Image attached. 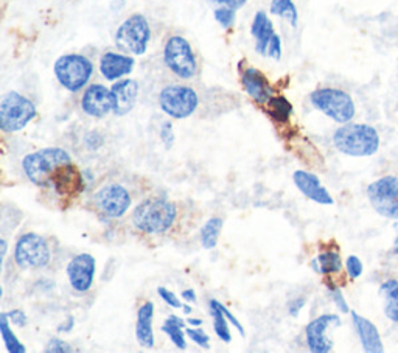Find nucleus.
<instances>
[{"label": "nucleus", "instance_id": "f257e3e1", "mask_svg": "<svg viewBox=\"0 0 398 353\" xmlns=\"http://www.w3.org/2000/svg\"><path fill=\"white\" fill-rule=\"evenodd\" d=\"M177 218L175 202L167 198H148L137 204L132 212V224L144 233H165Z\"/></svg>", "mask_w": 398, "mask_h": 353}, {"label": "nucleus", "instance_id": "f03ea898", "mask_svg": "<svg viewBox=\"0 0 398 353\" xmlns=\"http://www.w3.org/2000/svg\"><path fill=\"white\" fill-rule=\"evenodd\" d=\"M333 144L342 154L352 158H369L380 148L377 129L364 123H344L334 131Z\"/></svg>", "mask_w": 398, "mask_h": 353}, {"label": "nucleus", "instance_id": "7ed1b4c3", "mask_svg": "<svg viewBox=\"0 0 398 353\" xmlns=\"http://www.w3.org/2000/svg\"><path fill=\"white\" fill-rule=\"evenodd\" d=\"M70 162H72V158L66 150L59 146H50L27 154L22 159V170L35 185L52 187V180L57 171Z\"/></svg>", "mask_w": 398, "mask_h": 353}, {"label": "nucleus", "instance_id": "20e7f679", "mask_svg": "<svg viewBox=\"0 0 398 353\" xmlns=\"http://www.w3.org/2000/svg\"><path fill=\"white\" fill-rule=\"evenodd\" d=\"M36 115V105L19 92H8L0 101V129L5 134L22 131Z\"/></svg>", "mask_w": 398, "mask_h": 353}, {"label": "nucleus", "instance_id": "39448f33", "mask_svg": "<svg viewBox=\"0 0 398 353\" xmlns=\"http://www.w3.org/2000/svg\"><path fill=\"white\" fill-rule=\"evenodd\" d=\"M310 101L319 112L325 114L329 119L341 125L352 122L356 112L353 98L341 89H316L310 93Z\"/></svg>", "mask_w": 398, "mask_h": 353}, {"label": "nucleus", "instance_id": "423d86ee", "mask_svg": "<svg viewBox=\"0 0 398 353\" xmlns=\"http://www.w3.org/2000/svg\"><path fill=\"white\" fill-rule=\"evenodd\" d=\"M54 76L62 88L76 93L84 89L93 75V64L83 54H64L54 62Z\"/></svg>", "mask_w": 398, "mask_h": 353}, {"label": "nucleus", "instance_id": "0eeeda50", "mask_svg": "<svg viewBox=\"0 0 398 353\" xmlns=\"http://www.w3.org/2000/svg\"><path fill=\"white\" fill-rule=\"evenodd\" d=\"M151 41V28L142 14H132L115 31V45L123 53L142 57Z\"/></svg>", "mask_w": 398, "mask_h": 353}, {"label": "nucleus", "instance_id": "6e6552de", "mask_svg": "<svg viewBox=\"0 0 398 353\" xmlns=\"http://www.w3.org/2000/svg\"><path fill=\"white\" fill-rule=\"evenodd\" d=\"M52 260V250L42 235L27 232L16 241L14 262L21 270H42Z\"/></svg>", "mask_w": 398, "mask_h": 353}, {"label": "nucleus", "instance_id": "1a4fd4ad", "mask_svg": "<svg viewBox=\"0 0 398 353\" xmlns=\"http://www.w3.org/2000/svg\"><path fill=\"white\" fill-rule=\"evenodd\" d=\"M163 62H165L170 72L181 80H192L198 72V61L190 42L179 35L168 37V41L165 42Z\"/></svg>", "mask_w": 398, "mask_h": 353}, {"label": "nucleus", "instance_id": "9d476101", "mask_svg": "<svg viewBox=\"0 0 398 353\" xmlns=\"http://www.w3.org/2000/svg\"><path fill=\"white\" fill-rule=\"evenodd\" d=\"M198 93L189 86L170 84L159 92V106L162 112H165L175 120H182L193 115L198 109Z\"/></svg>", "mask_w": 398, "mask_h": 353}, {"label": "nucleus", "instance_id": "9b49d317", "mask_svg": "<svg viewBox=\"0 0 398 353\" xmlns=\"http://www.w3.org/2000/svg\"><path fill=\"white\" fill-rule=\"evenodd\" d=\"M132 204L131 193L122 184H106L92 196V206L101 216L109 219L122 218Z\"/></svg>", "mask_w": 398, "mask_h": 353}, {"label": "nucleus", "instance_id": "f8f14e48", "mask_svg": "<svg viewBox=\"0 0 398 353\" xmlns=\"http://www.w3.org/2000/svg\"><path fill=\"white\" fill-rule=\"evenodd\" d=\"M368 198L377 214L389 219H398V178H380L368 187Z\"/></svg>", "mask_w": 398, "mask_h": 353}, {"label": "nucleus", "instance_id": "ddd939ff", "mask_svg": "<svg viewBox=\"0 0 398 353\" xmlns=\"http://www.w3.org/2000/svg\"><path fill=\"white\" fill-rule=\"evenodd\" d=\"M95 268L97 262L93 255L83 253L75 255L72 260L67 265V277L69 284L76 293H88L93 285V279H95Z\"/></svg>", "mask_w": 398, "mask_h": 353}, {"label": "nucleus", "instance_id": "4468645a", "mask_svg": "<svg viewBox=\"0 0 398 353\" xmlns=\"http://www.w3.org/2000/svg\"><path fill=\"white\" fill-rule=\"evenodd\" d=\"M81 109L93 119H103L107 114L114 112L112 91L103 84H90L83 92Z\"/></svg>", "mask_w": 398, "mask_h": 353}, {"label": "nucleus", "instance_id": "2eb2a0df", "mask_svg": "<svg viewBox=\"0 0 398 353\" xmlns=\"http://www.w3.org/2000/svg\"><path fill=\"white\" fill-rule=\"evenodd\" d=\"M330 325H341V319L336 315H321L313 319L305 328V341L311 352L329 353L333 350V342L327 336Z\"/></svg>", "mask_w": 398, "mask_h": 353}, {"label": "nucleus", "instance_id": "dca6fc26", "mask_svg": "<svg viewBox=\"0 0 398 353\" xmlns=\"http://www.w3.org/2000/svg\"><path fill=\"white\" fill-rule=\"evenodd\" d=\"M241 72V86L246 93L251 97L255 103L267 105L268 101L274 97V88H272L268 78L264 76L259 69L247 67Z\"/></svg>", "mask_w": 398, "mask_h": 353}, {"label": "nucleus", "instance_id": "f3484780", "mask_svg": "<svg viewBox=\"0 0 398 353\" xmlns=\"http://www.w3.org/2000/svg\"><path fill=\"white\" fill-rule=\"evenodd\" d=\"M293 180L295 187L299 188V192L302 195H305L308 199L315 201L317 204H322V206H332L334 202L329 190L322 185L321 179H319L315 173H310V171L305 170H298L294 171Z\"/></svg>", "mask_w": 398, "mask_h": 353}, {"label": "nucleus", "instance_id": "a211bd4d", "mask_svg": "<svg viewBox=\"0 0 398 353\" xmlns=\"http://www.w3.org/2000/svg\"><path fill=\"white\" fill-rule=\"evenodd\" d=\"M136 59L127 53L107 52L100 59V72L107 81H119L134 70Z\"/></svg>", "mask_w": 398, "mask_h": 353}, {"label": "nucleus", "instance_id": "6ab92c4d", "mask_svg": "<svg viewBox=\"0 0 398 353\" xmlns=\"http://www.w3.org/2000/svg\"><path fill=\"white\" fill-rule=\"evenodd\" d=\"M111 91L114 96V114L117 117L129 114L137 103L139 83L131 78H123L112 84Z\"/></svg>", "mask_w": 398, "mask_h": 353}, {"label": "nucleus", "instance_id": "aec40b11", "mask_svg": "<svg viewBox=\"0 0 398 353\" xmlns=\"http://www.w3.org/2000/svg\"><path fill=\"white\" fill-rule=\"evenodd\" d=\"M52 187L61 196H76L80 195L84 188L83 175L78 171L76 166H74V162L66 163V166L61 167L57 171V175L53 176Z\"/></svg>", "mask_w": 398, "mask_h": 353}, {"label": "nucleus", "instance_id": "412c9836", "mask_svg": "<svg viewBox=\"0 0 398 353\" xmlns=\"http://www.w3.org/2000/svg\"><path fill=\"white\" fill-rule=\"evenodd\" d=\"M352 319L355 330L358 333V338H360L364 352L368 353H381L383 349V341H381V336L378 328L373 325L369 319H365L363 316L358 315V313L352 311Z\"/></svg>", "mask_w": 398, "mask_h": 353}, {"label": "nucleus", "instance_id": "4be33fe9", "mask_svg": "<svg viewBox=\"0 0 398 353\" xmlns=\"http://www.w3.org/2000/svg\"><path fill=\"white\" fill-rule=\"evenodd\" d=\"M251 35L255 37V52L262 57H268V47L272 36L276 35L274 25L264 11H257L252 21Z\"/></svg>", "mask_w": 398, "mask_h": 353}, {"label": "nucleus", "instance_id": "5701e85b", "mask_svg": "<svg viewBox=\"0 0 398 353\" xmlns=\"http://www.w3.org/2000/svg\"><path fill=\"white\" fill-rule=\"evenodd\" d=\"M153 318H154V303L151 301H148L137 310V323H136V338L137 342L144 349L154 347Z\"/></svg>", "mask_w": 398, "mask_h": 353}, {"label": "nucleus", "instance_id": "b1692460", "mask_svg": "<svg viewBox=\"0 0 398 353\" xmlns=\"http://www.w3.org/2000/svg\"><path fill=\"white\" fill-rule=\"evenodd\" d=\"M380 293L385 301V313L389 320L398 324V280L389 279L381 284Z\"/></svg>", "mask_w": 398, "mask_h": 353}, {"label": "nucleus", "instance_id": "393cba45", "mask_svg": "<svg viewBox=\"0 0 398 353\" xmlns=\"http://www.w3.org/2000/svg\"><path fill=\"white\" fill-rule=\"evenodd\" d=\"M162 332L168 336L170 341L173 342L179 350L187 349L185 320H182L179 316L170 315L165 323H163V325H162Z\"/></svg>", "mask_w": 398, "mask_h": 353}, {"label": "nucleus", "instance_id": "a878e982", "mask_svg": "<svg viewBox=\"0 0 398 353\" xmlns=\"http://www.w3.org/2000/svg\"><path fill=\"white\" fill-rule=\"evenodd\" d=\"M223 227H224V219L223 218L213 216V218L207 219L206 224L201 227V232H199L202 248H204V249L216 248Z\"/></svg>", "mask_w": 398, "mask_h": 353}, {"label": "nucleus", "instance_id": "bb28decb", "mask_svg": "<svg viewBox=\"0 0 398 353\" xmlns=\"http://www.w3.org/2000/svg\"><path fill=\"white\" fill-rule=\"evenodd\" d=\"M311 268L319 274H336L342 270L341 255L336 250H325L311 262Z\"/></svg>", "mask_w": 398, "mask_h": 353}, {"label": "nucleus", "instance_id": "cd10ccee", "mask_svg": "<svg viewBox=\"0 0 398 353\" xmlns=\"http://www.w3.org/2000/svg\"><path fill=\"white\" fill-rule=\"evenodd\" d=\"M267 112L269 117L277 123H288L290 117L293 114V105L288 101L286 97L282 96H274L268 103H267Z\"/></svg>", "mask_w": 398, "mask_h": 353}, {"label": "nucleus", "instance_id": "c85d7f7f", "mask_svg": "<svg viewBox=\"0 0 398 353\" xmlns=\"http://www.w3.org/2000/svg\"><path fill=\"white\" fill-rule=\"evenodd\" d=\"M209 307H210V316H212V323H213V332L221 341L230 342L232 335L229 330V320H228V318H226L223 310L218 307L216 299L210 301Z\"/></svg>", "mask_w": 398, "mask_h": 353}, {"label": "nucleus", "instance_id": "c756f323", "mask_svg": "<svg viewBox=\"0 0 398 353\" xmlns=\"http://www.w3.org/2000/svg\"><path fill=\"white\" fill-rule=\"evenodd\" d=\"M10 324L11 323L10 319H8L6 313H2V315H0V333H2L6 350L10 353H25L27 352L25 346H23V344L18 340V336L14 335Z\"/></svg>", "mask_w": 398, "mask_h": 353}, {"label": "nucleus", "instance_id": "7c9ffc66", "mask_svg": "<svg viewBox=\"0 0 398 353\" xmlns=\"http://www.w3.org/2000/svg\"><path fill=\"white\" fill-rule=\"evenodd\" d=\"M269 11H271V14L286 19L293 27H298L299 11H298V8H295L293 0H271Z\"/></svg>", "mask_w": 398, "mask_h": 353}, {"label": "nucleus", "instance_id": "2f4dec72", "mask_svg": "<svg viewBox=\"0 0 398 353\" xmlns=\"http://www.w3.org/2000/svg\"><path fill=\"white\" fill-rule=\"evenodd\" d=\"M235 11L237 10H233V8H229V6H220L213 11V16H215L216 22L220 23L223 28H230V27H233V23H235V19H237Z\"/></svg>", "mask_w": 398, "mask_h": 353}, {"label": "nucleus", "instance_id": "473e14b6", "mask_svg": "<svg viewBox=\"0 0 398 353\" xmlns=\"http://www.w3.org/2000/svg\"><path fill=\"white\" fill-rule=\"evenodd\" d=\"M185 333L189 338L202 349H210V336L201 330L199 327H185Z\"/></svg>", "mask_w": 398, "mask_h": 353}, {"label": "nucleus", "instance_id": "72a5a7b5", "mask_svg": "<svg viewBox=\"0 0 398 353\" xmlns=\"http://www.w3.org/2000/svg\"><path fill=\"white\" fill-rule=\"evenodd\" d=\"M327 288H329V294L332 297V301L334 302V305L342 311V313H349L350 308H349V303L346 302V297L342 296V291H341V288L336 287L333 284V282H329L327 284Z\"/></svg>", "mask_w": 398, "mask_h": 353}, {"label": "nucleus", "instance_id": "f704fd0d", "mask_svg": "<svg viewBox=\"0 0 398 353\" xmlns=\"http://www.w3.org/2000/svg\"><path fill=\"white\" fill-rule=\"evenodd\" d=\"M346 270L349 272V276L352 279H358L363 274V262L356 255H350L346 260Z\"/></svg>", "mask_w": 398, "mask_h": 353}, {"label": "nucleus", "instance_id": "c9c22d12", "mask_svg": "<svg viewBox=\"0 0 398 353\" xmlns=\"http://www.w3.org/2000/svg\"><path fill=\"white\" fill-rule=\"evenodd\" d=\"M158 294L162 297L163 302H165L167 305H170L171 308H182V302L179 301V297L173 291H170L168 288L159 287L158 288Z\"/></svg>", "mask_w": 398, "mask_h": 353}, {"label": "nucleus", "instance_id": "e433bc0d", "mask_svg": "<svg viewBox=\"0 0 398 353\" xmlns=\"http://www.w3.org/2000/svg\"><path fill=\"white\" fill-rule=\"evenodd\" d=\"M47 353H70L74 352V347L69 346V342L62 341L59 338H52L45 347Z\"/></svg>", "mask_w": 398, "mask_h": 353}, {"label": "nucleus", "instance_id": "4c0bfd02", "mask_svg": "<svg viewBox=\"0 0 398 353\" xmlns=\"http://www.w3.org/2000/svg\"><path fill=\"white\" fill-rule=\"evenodd\" d=\"M160 140L162 144L165 145L167 150H170L175 144V131H173V123L165 122L160 128Z\"/></svg>", "mask_w": 398, "mask_h": 353}, {"label": "nucleus", "instance_id": "58836bf2", "mask_svg": "<svg viewBox=\"0 0 398 353\" xmlns=\"http://www.w3.org/2000/svg\"><path fill=\"white\" fill-rule=\"evenodd\" d=\"M268 57L272 58V59H276V61H279L280 58H282V41H280V36L277 33L272 36L271 42H269Z\"/></svg>", "mask_w": 398, "mask_h": 353}, {"label": "nucleus", "instance_id": "ea45409f", "mask_svg": "<svg viewBox=\"0 0 398 353\" xmlns=\"http://www.w3.org/2000/svg\"><path fill=\"white\" fill-rule=\"evenodd\" d=\"M6 315H8V319H10V323L13 325H18V327L27 325V315H25V311H23V310L16 308V310L8 311Z\"/></svg>", "mask_w": 398, "mask_h": 353}, {"label": "nucleus", "instance_id": "a19ab883", "mask_svg": "<svg viewBox=\"0 0 398 353\" xmlns=\"http://www.w3.org/2000/svg\"><path fill=\"white\" fill-rule=\"evenodd\" d=\"M216 303H218V307H220V308L223 310V313L226 315V318H228L229 323H230L233 327L237 328V330L240 332V335H241V336H245V327L241 325V323H240V320H238L235 316H233V313H232L228 307H226V305H223L221 302H218V301H216Z\"/></svg>", "mask_w": 398, "mask_h": 353}, {"label": "nucleus", "instance_id": "79ce46f5", "mask_svg": "<svg viewBox=\"0 0 398 353\" xmlns=\"http://www.w3.org/2000/svg\"><path fill=\"white\" fill-rule=\"evenodd\" d=\"M305 303H307L305 297H295V299L288 302V313H290V316L298 318L300 310L305 307Z\"/></svg>", "mask_w": 398, "mask_h": 353}, {"label": "nucleus", "instance_id": "37998d69", "mask_svg": "<svg viewBox=\"0 0 398 353\" xmlns=\"http://www.w3.org/2000/svg\"><path fill=\"white\" fill-rule=\"evenodd\" d=\"M209 2L220 4L221 6H229V8H233V10H240L241 6H245L247 0H209Z\"/></svg>", "mask_w": 398, "mask_h": 353}, {"label": "nucleus", "instance_id": "c03bdc74", "mask_svg": "<svg viewBox=\"0 0 398 353\" xmlns=\"http://www.w3.org/2000/svg\"><path fill=\"white\" fill-rule=\"evenodd\" d=\"M74 327H75V318L72 315H69L64 323L58 325V333H70L74 330Z\"/></svg>", "mask_w": 398, "mask_h": 353}, {"label": "nucleus", "instance_id": "a18cd8bd", "mask_svg": "<svg viewBox=\"0 0 398 353\" xmlns=\"http://www.w3.org/2000/svg\"><path fill=\"white\" fill-rule=\"evenodd\" d=\"M182 297L187 302H197V291L194 289H184L182 291Z\"/></svg>", "mask_w": 398, "mask_h": 353}, {"label": "nucleus", "instance_id": "49530a36", "mask_svg": "<svg viewBox=\"0 0 398 353\" xmlns=\"http://www.w3.org/2000/svg\"><path fill=\"white\" fill-rule=\"evenodd\" d=\"M6 249H8L6 240H5V238H2V240H0V257H2V262H4L5 255H6Z\"/></svg>", "mask_w": 398, "mask_h": 353}, {"label": "nucleus", "instance_id": "de8ad7c7", "mask_svg": "<svg viewBox=\"0 0 398 353\" xmlns=\"http://www.w3.org/2000/svg\"><path fill=\"white\" fill-rule=\"evenodd\" d=\"M187 323H189L192 327H201V325H202V320H201V319H197V318L187 319Z\"/></svg>", "mask_w": 398, "mask_h": 353}, {"label": "nucleus", "instance_id": "09e8293b", "mask_svg": "<svg viewBox=\"0 0 398 353\" xmlns=\"http://www.w3.org/2000/svg\"><path fill=\"white\" fill-rule=\"evenodd\" d=\"M182 310H184L185 315H192V311H193V308L190 307V305H187V303L182 305Z\"/></svg>", "mask_w": 398, "mask_h": 353}, {"label": "nucleus", "instance_id": "8fccbe9b", "mask_svg": "<svg viewBox=\"0 0 398 353\" xmlns=\"http://www.w3.org/2000/svg\"><path fill=\"white\" fill-rule=\"evenodd\" d=\"M392 255H398V237H397V240H395V243H394V248H392Z\"/></svg>", "mask_w": 398, "mask_h": 353}]
</instances>
